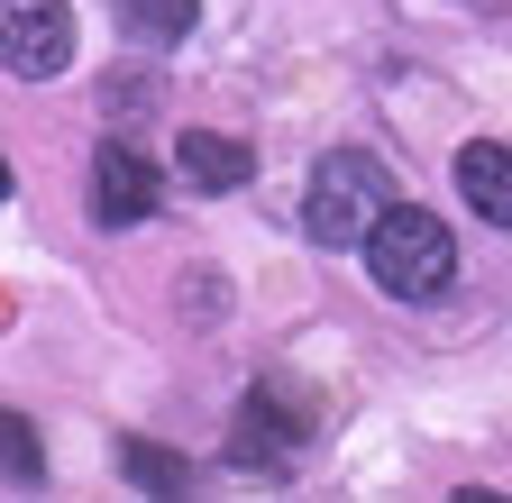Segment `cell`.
I'll use <instances>...</instances> for the list:
<instances>
[{
    "label": "cell",
    "mask_w": 512,
    "mask_h": 503,
    "mask_svg": "<svg viewBox=\"0 0 512 503\" xmlns=\"http://www.w3.org/2000/svg\"><path fill=\"white\" fill-rule=\"evenodd\" d=\"M357 257H366L375 293H394V302H430V293H448V275H458V238H448V220H439V211L394 202V211L375 220V238L357 247Z\"/></svg>",
    "instance_id": "6da1fadb"
},
{
    "label": "cell",
    "mask_w": 512,
    "mask_h": 503,
    "mask_svg": "<svg viewBox=\"0 0 512 503\" xmlns=\"http://www.w3.org/2000/svg\"><path fill=\"white\" fill-rule=\"evenodd\" d=\"M384 211H394V174H384L366 147H339V156L311 165V193H302L311 247H366Z\"/></svg>",
    "instance_id": "7a4b0ae2"
},
{
    "label": "cell",
    "mask_w": 512,
    "mask_h": 503,
    "mask_svg": "<svg viewBox=\"0 0 512 503\" xmlns=\"http://www.w3.org/2000/svg\"><path fill=\"white\" fill-rule=\"evenodd\" d=\"M64 55H74V10L64 0H0V65L19 83L64 74Z\"/></svg>",
    "instance_id": "3957f363"
},
{
    "label": "cell",
    "mask_w": 512,
    "mask_h": 503,
    "mask_svg": "<svg viewBox=\"0 0 512 503\" xmlns=\"http://www.w3.org/2000/svg\"><path fill=\"white\" fill-rule=\"evenodd\" d=\"M156 202H165V183H156V165L138 147H101L92 156V220L101 229H138V220H156Z\"/></svg>",
    "instance_id": "277c9868"
},
{
    "label": "cell",
    "mask_w": 512,
    "mask_h": 503,
    "mask_svg": "<svg viewBox=\"0 0 512 503\" xmlns=\"http://www.w3.org/2000/svg\"><path fill=\"white\" fill-rule=\"evenodd\" d=\"M458 202H467L476 220L512 229V147H494V138L458 147Z\"/></svg>",
    "instance_id": "5b68a950"
},
{
    "label": "cell",
    "mask_w": 512,
    "mask_h": 503,
    "mask_svg": "<svg viewBox=\"0 0 512 503\" xmlns=\"http://www.w3.org/2000/svg\"><path fill=\"white\" fill-rule=\"evenodd\" d=\"M174 165H183L192 193H238L256 156H247L238 138H220V129H183V156H174Z\"/></svg>",
    "instance_id": "8992f818"
},
{
    "label": "cell",
    "mask_w": 512,
    "mask_h": 503,
    "mask_svg": "<svg viewBox=\"0 0 512 503\" xmlns=\"http://www.w3.org/2000/svg\"><path fill=\"white\" fill-rule=\"evenodd\" d=\"M119 28L138 37V46H174L192 28V0H119Z\"/></svg>",
    "instance_id": "52a82bcc"
},
{
    "label": "cell",
    "mask_w": 512,
    "mask_h": 503,
    "mask_svg": "<svg viewBox=\"0 0 512 503\" xmlns=\"http://www.w3.org/2000/svg\"><path fill=\"white\" fill-rule=\"evenodd\" d=\"M0 476H10V485H37V476H46V458H37V430H28L19 412H0Z\"/></svg>",
    "instance_id": "ba28073f"
},
{
    "label": "cell",
    "mask_w": 512,
    "mask_h": 503,
    "mask_svg": "<svg viewBox=\"0 0 512 503\" xmlns=\"http://www.w3.org/2000/svg\"><path fill=\"white\" fill-rule=\"evenodd\" d=\"M128 476H138L147 494H174V485H183V458L156 449V439H138V449H128Z\"/></svg>",
    "instance_id": "9c48e42d"
},
{
    "label": "cell",
    "mask_w": 512,
    "mask_h": 503,
    "mask_svg": "<svg viewBox=\"0 0 512 503\" xmlns=\"http://www.w3.org/2000/svg\"><path fill=\"white\" fill-rule=\"evenodd\" d=\"M0 202H10V165H0Z\"/></svg>",
    "instance_id": "30bf717a"
}]
</instances>
